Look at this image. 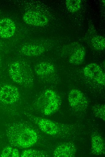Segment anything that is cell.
<instances>
[{
  "instance_id": "cell-1",
  "label": "cell",
  "mask_w": 105,
  "mask_h": 157,
  "mask_svg": "<svg viewBox=\"0 0 105 157\" xmlns=\"http://www.w3.org/2000/svg\"><path fill=\"white\" fill-rule=\"evenodd\" d=\"M7 136L10 143L17 147L27 148L35 144L38 139L36 131L26 124H11L7 128Z\"/></svg>"
},
{
  "instance_id": "cell-2",
  "label": "cell",
  "mask_w": 105,
  "mask_h": 157,
  "mask_svg": "<svg viewBox=\"0 0 105 157\" xmlns=\"http://www.w3.org/2000/svg\"><path fill=\"white\" fill-rule=\"evenodd\" d=\"M30 118L45 133L51 136H66L72 133L74 125L60 123L50 120L28 114Z\"/></svg>"
},
{
  "instance_id": "cell-3",
  "label": "cell",
  "mask_w": 105,
  "mask_h": 157,
  "mask_svg": "<svg viewBox=\"0 0 105 157\" xmlns=\"http://www.w3.org/2000/svg\"><path fill=\"white\" fill-rule=\"evenodd\" d=\"M61 103L60 97L57 93L53 90L47 89L39 98L37 104L42 113L45 115L49 116L59 110Z\"/></svg>"
},
{
  "instance_id": "cell-4",
  "label": "cell",
  "mask_w": 105,
  "mask_h": 157,
  "mask_svg": "<svg viewBox=\"0 0 105 157\" xmlns=\"http://www.w3.org/2000/svg\"><path fill=\"white\" fill-rule=\"evenodd\" d=\"M9 76L15 83L26 86H30L33 83L32 74L24 69L21 64L18 61H14L11 63L8 69Z\"/></svg>"
},
{
  "instance_id": "cell-5",
  "label": "cell",
  "mask_w": 105,
  "mask_h": 157,
  "mask_svg": "<svg viewBox=\"0 0 105 157\" xmlns=\"http://www.w3.org/2000/svg\"><path fill=\"white\" fill-rule=\"evenodd\" d=\"M68 98L70 106L76 111H83L88 107V103L86 97L78 89L71 90L69 93Z\"/></svg>"
},
{
  "instance_id": "cell-6",
  "label": "cell",
  "mask_w": 105,
  "mask_h": 157,
  "mask_svg": "<svg viewBox=\"0 0 105 157\" xmlns=\"http://www.w3.org/2000/svg\"><path fill=\"white\" fill-rule=\"evenodd\" d=\"M19 97V91L14 85L6 84L0 89V100L5 104H14L18 100Z\"/></svg>"
},
{
  "instance_id": "cell-7",
  "label": "cell",
  "mask_w": 105,
  "mask_h": 157,
  "mask_svg": "<svg viewBox=\"0 0 105 157\" xmlns=\"http://www.w3.org/2000/svg\"><path fill=\"white\" fill-rule=\"evenodd\" d=\"M83 72L85 76L92 79L100 85H104L105 74L97 64L92 63L88 64L84 68Z\"/></svg>"
},
{
  "instance_id": "cell-8",
  "label": "cell",
  "mask_w": 105,
  "mask_h": 157,
  "mask_svg": "<svg viewBox=\"0 0 105 157\" xmlns=\"http://www.w3.org/2000/svg\"><path fill=\"white\" fill-rule=\"evenodd\" d=\"M23 19L26 24L36 26H44L49 22V19L45 15L35 11L25 12L23 15Z\"/></svg>"
},
{
  "instance_id": "cell-9",
  "label": "cell",
  "mask_w": 105,
  "mask_h": 157,
  "mask_svg": "<svg viewBox=\"0 0 105 157\" xmlns=\"http://www.w3.org/2000/svg\"><path fill=\"white\" fill-rule=\"evenodd\" d=\"M77 148L72 143H66L57 146L53 152V156L56 157H74L76 155Z\"/></svg>"
},
{
  "instance_id": "cell-10",
  "label": "cell",
  "mask_w": 105,
  "mask_h": 157,
  "mask_svg": "<svg viewBox=\"0 0 105 157\" xmlns=\"http://www.w3.org/2000/svg\"><path fill=\"white\" fill-rule=\"evenodd\" d=\"M16 30L14 22L8 18L0 19V37L8 38L12 36Z\"/></svg>"
},
{
  "instance_id": "cell-11",
  "label": "cell",
  "mask_w": 105,
  "mask_h": 157,
  "mask_svg": "<svg viewBox=\"0 0 105 157\" xmlns=\"http://www.w3.org/2000/svg\"><path fill=\"white\" fill-rule=\"evenodd\" d=\"M91 149L92 153L99 155L104 153L105 145L102 137L97 133H94L91 138Z\"/></svg>"
},
{
  "instance_id": "cell-12",
  "label": "cell",
  "mask_w": 105,
  "mask_h": 157,
  "mask_svg": "<svg viewBox=\"0 0 105 157\" xmlns=\"http://www.w3.org/2000/svg\"><path fill=\"white\" fill-rule=\"evenodd\" d=\"M45 51V49L42 46L31 44L24 45L21 48L22 53L28 56H40L43 54Z\"/></svg>"
},
{
  "instance_id": "cell-13",
  "label": "cell",
  "mask_w": 105,
  "mask_h": 157,
  "mask_svg": "<svg viewBox=\"0 0 105 157\" xmlns=\"http://www.w3.org/2000/svg\"><path fill=\"white\" fill-rule=\"evenodd\" d=\"M55 70L54 65L52 63L43 62L37 64L34 71L36 74L39 76L46 75L53 73Z\"/></svg>"
},
{
  "instance_id": "cell-14",
  "label": "cell",
  "mask_w": 105,
  "mask_h": 157,
  "mask_svg": "<svg viewBox=\"0 0 105 157\" xmlns=\"http://www.w3.org/2000/svg\"><path fill=\"white\" fill-rule=\"evenodd\" d=\"M85 54V50L84 47L80 46L77 47L70 56L69 62L75 65L81 64L84 59Z\"/></svg>"
},
{
  "instance_id": "cell-15",
  "label": "cell",
  "mask_w": 105,
  "mask_h": 157,
  "mask_svg": "<svg viewBox=\"0 0 105 157\" xmlns=\"http://www.w3.org/2000/svg\"><path fill=\"white\" fill-rule=\"evenodd\" d=\"M90 43L95 50L98 51L104 50L105 48V39L104 37L98 34L92 35L90 38Z\"/></svg>"
},
{
  "instance_id": "cell-16",
  "label": "cell",
  "mask_w": 105,
  "mask_h": 157,
  "mask_svg": "<svg viewBox=\"0 0 105 157\" xmlns=\"http://www.w3.org/2000/svg\"><path fill=\"white\" fill-rule=\"evenodd\" d=\"M19 151L16 148L11 146L5 147L2 150L0 156L2 157H19Z\"/></svg>"
},
{
  "instance_id": "cell-17",
  "label": "cell",
  "mask_w": 105,
  "mask_h": 157,
  "mask_svg": "<svg viewBox=\"0 0 105 157\" xmlns=\"http://www.w3.org/2000/svg\"><path fill=\"white\" fill-rule=\"evenodd\" d=\"M20 156L21 157L48 156L47 155L43 152L33 149H27L24 150Z\"/></svg>"
},
{
  "instance_id": "cell-18",
  "label": "cell",
  "mask_w": 105,
  "mask_h": 157,
  "mask_svg": "<svg viewBox=\"0 0 105 157\" xmlns=\"http://www.w3.org/2000/svg\"><path fill=\"white\" fill-rule=\"evenodd\" d=\"M94 116L103 121L105 120V106L103 104H97L92 107Z\"/></svg>"
},
{
  "instance_id": "cell-19",
  "label": "cell",
  "mask_w": 105,
  "mask_h": 157,
  "mask_svg": "<svg viewBox=\"0 0 105 157\" xmlns=\"http://www.w3.org/2000/svg\"><path fill=\"white\" fill-rule=\"evenodd\" d=\"M81 2L80 0H66L65 5L67 9L69 11L74 12L79 10Z\"/></svg>"
},
{
  "instance_id": "cell-20",
  "label": "cell",
  "mask_w": 105,
  "mask_h": 157,
  "mask_svg": "<svg viewBox=\"0 0 105 157\" xmlns=\"http://www.w3.org/2000/svg\"><path fill=\"white\" fill-rule=\"evenodd\" d=\"M0 62H1V59H0Z\"/></svg>"
}]
</instances>
